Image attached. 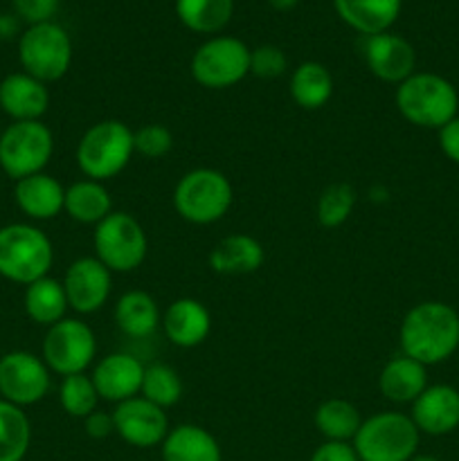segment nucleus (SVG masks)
Segmentation results:
<instances>
[{"instance_id":"nucleus-6","label":"nucleus","mask_w":459,"mask_h":461,"mask_svg":"<svg viewBox=\"0 0 459 461\" xmlns=\"http://www.w3.org/2000/svg\"><path fill=\"white\" fill-rule=\"evenodd\" d=\"M418 428L403 412H381L363 421L354 437L360 461H410L418 448Z\"/></svg>"},{"instance_id":"nucleus-24","label":"nucleus","mask_w":459,"mask_h":461,"mask_svg":"<svg viewBox=\"0 0 459 461\" xmlns=\"http://www.w3.org/2000/svg\"><path fill=\"white\" fill-rule=\"evenodd\" d=\"M162 459L165 461H220L219 441L205 428L183 423L169 430L162 441Z\"/></svg>"},{"instance_id":"nucleus-14","label":"nucleus","mask_w":459,"mask_h":461,"mask_svg":"<svg viewBox=\"0 0 459 461\" xmlns=\"http://www.w3.org/2000/svg\"><path fill=\"white\" fill-rule=\"evenodd\" d=\"M63 288L70 309L90 315L102 309L111 297V270L97 257H81L72 261L63 277Z\"/></svg>"},{"instance_id":"nucleus-7","label":"nucleus","mask_w":459,"mask_h":461,"mask_svg":"<svg viewBox=\"0 0 459 461\" xmlns=\"http://www.w3.org/2000/svg\"><path fill=\"white\" fill-rule=\"evenodd\" d=\"M18 59L22 72L43 84H52L66 77L72 63V41L57 23L30 25L18 41Z\"/></svg>"},{"instance_id":"nucleus-35","label":"nucleus","mask_w":459,"mask_h":461,"mask_svg":"<svg viewBox=\"0 0 459 461\" xmlns=\"http://www.w3.org/2000/svg\"><path fill=\"white\" fill-rule=\"evenodd\" d=\"M133 144L135 153L148 158V160H158L165 158L174 147V135L166 126L162 124H147L142 129L133 131Z\"/></svg>"},{"instance_id":"nucleus-34","label":"nucleus","mask_w":459,"mask_h":461,"mask_svg":"<svg viewBox=\"0 0 459 461\" xmlns=\"http://www.w3.org/2000/svg\"><path fill=\"white\" fill-rule=\"evenodd\" d=\"M356 207V189L349 183H333L318 201V221L324 228H340Z\"/></svg>"},{"instance_id":"nucleus-3","label":"nucleus","mask_w":459,"mask_h":461,"mask_svg":"<svg viewBox=\"0 0 459 461\" xmlns=\"http://www.w3.org/2000/svg\"><path fill=\"white\" fill-rule=\"evenodd\" d=\"M133 153V131L120 120H104L81 135L76 144V165L86 178L104 183L122 174Z\"/></svg>"},{"instance_id":"nucleus-43","label":"nucleus","mask_w":459,"mask_h":461,"mask_svg":"<svg viewBox=\"0 0 459 461\" xmlns=\"http://www.w3.org/2000/svg\"><path fill=\"white\" fill-rule=\"evenodd\" d=\"M0 25H3V16H0Z\"/></svg>"},{"instance_id":"nucleus-29","label":"nucleus","mask_w":459,"mask_h":461,"mask_svg":"<svg viewBox=\"0 0 459 461\" xmlns=\"http://www.w3.org/2000/svg\"><path fill=\"white\" fill-rule=\"evenodd\" d=\"M176 14L187 30L216 34L234 14V0H176Z\"/></svg>"},{"instance_id":"nucleus-8","label":"nucleus","mask_w":459,"mask_h":461,"mask_svg":"<svg viewBox=\"0 0 459 461\" xmlns=\"http://www.w3.org/2000/svg\"><path fill=\"white\" fill-rule=\"evenodd\" d=\"M54 153V135L40 120L12 122L0 133V169L14 180L40 174Z\"/></svg>"},{"instance_id":"nucleus-33","label":"nucleus","mask_w":459,"mask_h":461,"mask_svg":"<svg viewBox=\"0 0 459 461\" xmlns=\"http://www.w3.org/2000/svg\"><path fill=\"white\" fill-rule=\"evenodd\" d=\"M58 403H61L63 412L70 417L86 419L97 410L99 392L94 387L93 376L84 374H72V376H63L61 387H58Z\"/></svg>"},{"instance_id":"nucleus-32","label":"nucleus","mask_w":459,"mask_h":461,"mask_svg":"<svg viewBox=\"0 0 459 461\" xmlns=\"http://www.w3.org/2000/svg\"><path fill=\"white\" fill-rule=\"evenodd\" d=\"M140 394L147 401L156 403L158 408L166 410L176 405L183 396V381H180L178 372L165 363H153L144 367L142 390Z\"/></svg>"},{"instance_id":"nucleus-25","label":"nucleus","mask_w":459,"mask_h":461,"mask_svg":"<svg viewBox=\"0 0 459 461\" xmlns=\"http://www.w3.org/2000/svg\"><path fill=\"white\" fill-rule=\"evenodd\" d=\"M70 219L84 225H99L112 212V198L99 180H79L66 189V205Z\"/></svg>"},{"instance_id":"nucleus-31","label":"nucleus","mask_w":459,"mask_h":461,"mask_svg":"<svg viewBox=\"0 0 459 461\" xmlns=\"http://www.w3.org/2000/svg\"><path fill=\"white\" fill-rule=\"evenodd\" d=\"M32 444V426L22 408L0 399V461H22Z\"/></svg>"},{"instance_id":"nucleus-4","label":"nucleus","mask_w":459,"mask_h":461,"mask_svg":"<svg viewBox=\"0 0 459 461\" xmlns=\"http://www.w3.org/2000/svg\"><path fill=\"white\" fill-rule=\"evenodd\" d=\"M54 264L52 241L43 230L30 223H12L0 228V277L30 286L48 277Z\"/></svg>"},{"instance_id":"nucleus-18","label":"nucleus","mask_w":459,"mask_h":461,"mask_svg":"<svg viewBox=\"0 0 459 461\" xmlns=\"http://www.w3.org/2000/svg\"><path fill=\"white\" fill-rule=\"evenodd\" d=\"M0 108L14 122H36L48 113L50 93L27 72H12L0 81Z\"/></svg>"},{"instance_id":"nucleus-27","label":"nucleus","mask_w":459,"mask_h":461,"mask_svg":"<svg viewBox=\"0 0 459 461\" xmlns=\"http://www.w3.org/2000/svg\"><path fill=\"white\" fill-rule=\"evenodd\" d=\"M22 304H25L27 318L36 324H43V327L61 322L70 309L63 282H57L52 277H40L32 282L25 288Z\"/></svg>"},{"instance_id":"nucleus-10","label":"nucleus","mask_w":459,"mask_h":461,"mask_svg":"<svg viewBox=\"0 0 459 461\" xmlns=\"http://www.w3.org/2000/svg\"><path fill=\"white\" fill-rule=\"evenodd\" d=\"M250 52L241 39L214 36L194 52L192 77L205 88H230L250 72Z\"/></svg>"},{"instance_id":"nucleus-11","label":"nucleus","mask_w":459,"mask_h":461,"mask_svg":"<svg viewBox=\"0 0 459 461\" xmlns=\"http://www.w3.org/2000/svg\"><path fill=\"white\" fill-rule=\"evenodd\" d=\"M97 356V338L93 329L76 318H63L48 327L43 338V360L50 372L61 376L84 374Z\"/></svg>"},{"instance_id":"nucleus-9","label":"nucleus","mask_w":459,"mask_h":461,"mask_svg":"<svg viewBox=\"0 0 459 461\" xmlns=\"http://www.w3.org/2000/svg\"><path fill=\"white\" fill-rule=\"evenodd\" d=\"M94 257L111 273H130L147 259L148 241L144 228L126 212H111L94 225Z\"/></svg>"},{"instance_id":"nucleus-36","label":"nucleus","mask_w":459,"mask_h":461,"mask_svg":"<svg viewBox=\"0 0 459 461\" xmlns=\"http://www.w3.org/2000/svg\"><path fill=\"white\" fill-rule=\"evenodd\" d=\"M288 59L277 45H259L250 52V72L259 79H277L286 72Z\"/></svg>"},{"instance_id":"nucleus-26","label":"nucleus","mask_w":459,"mask_h":461,"mask_svg":"<svg viewBox=\"0 0 459 461\" xmlns=\"http://www.w3.org/2000/svg\"><path fill=\"white\" fill-rule=\"evenodd\" d=\"M115 324L129 338H148L162 324L156 300L144 291H129L117 300Z\"/></svg>"},{"instance_id":"nucleus-5","label":"nucleus","mask_w":459,"mask_h":461,"mask_svg":"<svg viewBox=\"0 0 459 461\" xmlns=\"http://www.w3.org/2000/svg\"><path fill=\"white\" fill-rule=\"evenodd\" d=\"M234 189L216 169L187 171L174 189V207L194 225H210L223 219L232 207Z\"/></svg>"},{"instance_id":"nucleus-28","label":"nucleus","mask_w":459,"mask_h":461,"mask_svg":"<svg viewBox=\"0 0 459 461\" xmlns=\"http://www.w3.org/2000/svg\"><path fill=\"white\" fill-rule=\"evenodd\" d=\"M333 77L322 63L306 61L291 75V97L304 111H318L331 99Z\"/></svg>"},{"instance_id":"nucleus-23","label":"nucleus","mask_w":459,"mask_h":461,"mask_svg":"<svg viewBox=\"0 0 459 461\" xmlns=\"http://www.w3.org/2000/svg\"><path fill=\"white\" fill-rule=\"evenodd\" d=\"M403 0H333L338 16L364 36L387 32L396 23Z\"/></svg>"},{"instance_id":"nucleus-39","label":"nucleus","mask_w":459,"mask_h":461,"mask_svg":"<svg viewBox=\"0 0 459 461\" xmlns=\"http://www.w3.org/2000/svg\"><path fill=\"white\" fill-rule=\"evenodd\" d=\"M439 147L448 160L459 165V117L450 120L439 129Z\"/></svg>"},{"instance_id":"nucleus-22","label":"nucleus","mask_w":459,"mask_h":461,"mask_svg":"<svg viewBox=\"0 0 459 461\" xmlns=\"http://www.w3.org/2000/svg\"><path fill=\"white\" fill-rule=\"evenodd\" d=\"M266 259L264 246L250 234H230L210 252V266L219 275H250Z\"/></svg>"},{"instance_id":"nucleus-21","label":"nucleus","mask_w":459,"mask_h":461,"mask_svg":"<svg viewBox=\"0 0 459 461\" xmlns=\"http://www.w3.org/2000/svg\"><path fill=\"white\" fill-rule=\"evenodd\" d=\"M378 387L392 403H414L428 387V367L400 354L387 360L378 376Z\"/></svg>"},{"instance_id":"nucleus-37","label":"nucleus","mask_w":459,"mask_h":461,"mask_svg":"<svg viewBox=\"0 0 459 461\" xmlns=\"http://www.w3.org/2000/svg\"><path fill=\"white\" fill-rule=\"evenodd\" d=\"M18 16L30 25L50 23L58 9V0H14Z\"/></svg>"},{"instance_id":"nucleus-30","label":"nucleus","mask_w":459,"mask_h":461,"mask_svg":"<svg viewBox=\"0 0 459 461\" xmlns=\"http://www.w3.org/2000/svg\"><path fill=\"white\" fill-rule=\"evenodd\" d=\"M360 426L358 408L346 399H328L315 410V428L327 441H351Z\"/></svg>"},{"instance_id":"nucleus-15","label":"nucleus","mask_w":459,"mask_h":461,"mask_svg":"<svg viewBox=\"0 0 459 461\" xmlns=\"http://www.w3.org/2000/svg\"><path fill=\"white\" fill-rule=\"evenodd\" d=\"M363 57L369 72L387 84H403L408 77L414 75V66H417L412 43L392 32L364 36Z\"/></svg>"},{"instance_id":"nucleus-13","label":"nucleus","mask_w":459,"mask_h":461,"mask_svg":"<svg viewBox=\"0 0 459 461\" xmlns=\"http://www.w3.org/2000/svg\"><path fill=\"white\" fill-rule=\"evenodd\" d=\"M115 432L135 448H153L169 435V419L165 410L147 401L144 396H133L117 403L112 410Z\"/></svg>"},{"instance_id":"nucleus-17","label":"nucleus","mask_w":459,"mask_h":461,"mask_svg":"<svg viewBox=\"0 0 459 461\" xmlns=\"http://www.w3.org/2000/svg\"><path fill=\"white\" fill-rule=\"evenodd\" d=\"M144 365L130 354H108L97 363L93 372V383L99 392V399L122 403L142 390Z\"/></svg>"},{"instance_id":"nucleus-41","label":"nucleus","mask_w":459,"mask_h":461,"mask_svg":"<svg viewBox=\"0 0 459 461\" xmlns=\"http://www.w3.org/2000/svg\"><path fill=\"white\" fill-rule=\"evenodd\" d=\"M268 3L273 5L274 9H279V12H288V9L297 7V3H300V0H268Z\"/></svg>"},{"instance_id":"nucleus-40","label":"nucleus","mask_w":459,"mask_h":461,"mask_svg":"<svg viewBox=\"0 0 459 461\" xmlns=\"http://www.w3.org/2000/svg\"><path fill=\"white\" fill-rule=\"evenodd\" d=\"M84 423H86V435L93 437V439H106V437H111L112 432H115L112 412L106 414L94 410L93 414H88V417L84 419Z\"/></svg>"},{"instance_id":"nucleus-16","label":"nucleus","mask_w":459,"mask_h":461,"mask_svg":"<svg viewBox=\"0 0 459 461\" xmlns=\"http://www.w3.org/2000/svg\"><path fill=\"white\" fill-rule=\"evenodd\" d=\"M410 419L418 432L432 437L450 435L459 428V390L453 385H428L412 403Z\"/></svg>"},{"instance_id":"nucleus-1","label":"nucleus","mask_w":459,"mask_h":461,"mask_svg":"<svg viewBox=\"0 0 459 461\" xmlns=\"http://www.w3.org/2000/svg\"><path fill=\"white\" fill-rule=\"evenodd\" d=\"M400 349L421 365H439L459 349V313L444 302H421L405 313Z\"/></svg>"},{"instance_id":"nucleus-2","label":"nucleus","mask_w":459,"mask_h":461,"mask_svg":"<svg viewBox=\"0 0 459 461\" xmlns=\"http://www.w3.org/2000/svg\"><path fill=\"white\" fill-rule=\"evenodd\" d=\"M399 113L414 126L436 129L457 117V88L435 72H414L396 88Z\"/></svg>"},{"instance_id":"nucleus-38","label":"nucleus","mask_w":459,"mask_h":461,"mask_svg":"<svg viewBox=\"0 0 459 461\" xmlns=\"http://www.w3.org/2000/svg\"><path fill=\"white\" fill-rule=\"evenodd\" d=\"M310 461H360L349 441H324L310 455Z\"/></svg>"},{"instance_id":"nucleus-20","label":"nucleus","mask_w":459,"mask_h":461,"mask_svg":"<svg viewBox=\"0 0 459 461\" xmlns=\"http://www.w3.org/2000/svg\"><path fill=\"white\" fill-rule=\"evenodd\" d=\"M14 201L18 210L34 221H50L58 216L66 205V187L54 176L34 174L16 180Z\"/></svg>"},{"instance_id":"nucleus-42","label":"nucleus","mask_w":459,"mask_h":461,"mask_svg":"<svg viewBox=\"0 0 459 461\" xmlns=\"http://www.w3.org/2000/svg\"><path fill=\"white\" fill-rule=\"evenodd\" d=\"M410 461H439L436 457H432V455H414Z\"/></svg>"},{"instance_id":"nucleus-12","label":"nucleus","mask_w":459,"mask_h":461,"mask_svg":"<svg viewBox=\"0 0 459 461\" xmlns=\"http://www.w3.org/2000/svg\"><path fill=\"white\" fill-rule=\"evenodd\" d=\"M50 392V367L30 351H9L0 358V399L25 408Z\"/></svg>"},{"instance_id":"nucleus-19","label":"nucleus","mask_w":459,"mask_h":461,"mask_svg":"<svg viewBox=\"0 0 459 461\" xmlns=\"http://www.w3.org/2000/svg\"><path fill=\"white\" fill-rule=\"evenodd\" d=\"M162 331L166 340L183 349L202 345L212 331V315L202 302L194 297H180L171 302L162 315Z\"/></svg>"}]
</instances>
